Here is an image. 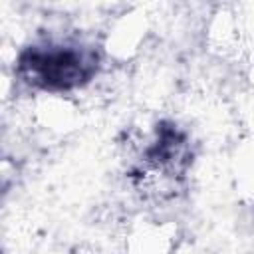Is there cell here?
<instances>
[{"instance_id": "6da1fadb", "label": "cell", "mask_w": 254, "mask_h": 254, "mask_svg": "<svg viewBox=\"0 0 254 254\" xmlns=\"http://www.w3.org/2000/svg\"><path fill=\"white\" fill-rule=\"evenodd\" d=\"M30 65H32V71L40 79H44V85H54V87L75 85L85 73L83 58L71 50H54L48 54H34L30 58Z\"/></svg>"}]
</instances>
